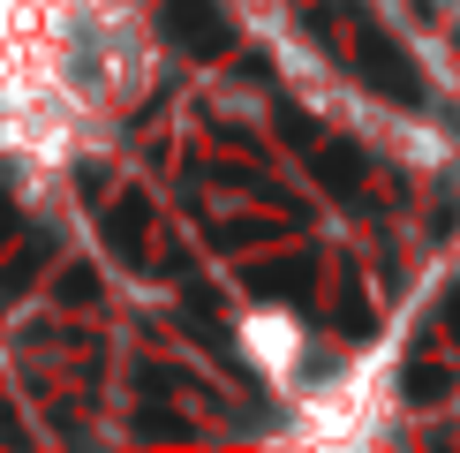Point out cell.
Wrapping results in <instances>:
<instances>
[{
  "label": "cell",
  "instance_id": "obj_1",
  "mask_svg": "<svg viewBox=\"0 0 460 453\" xmlns=\"http://www.w3.org/2000/svg\"><path fill=\"white\" fill-rule=\"evenodd\" d=\"M159 38L144 0H0V151L61 174L99 129L144 106Z\"/></svg>",
  "mask_w": 460,
  "mask_h": 453
},
{
  "label": "cell",
  "instance_id": "obj_2",
  "mask_svg": "<svg viewBox=\"0 0 460 453\" xmlns=\"http://www.w3.org/2000/svg\"><path fill=\"white\" fill-rule=\"evenodd\" d=\"M242 348L257 355V370L272 378L279 393L302 386V363H310V325L295 310H249L242 317Z\"/></svg>",
  "mask_w": 460,
  "mask_h": 453
},
{
  "label": "cell",
  "instance_id": "obj_3",
  "mask_svg": "<svg viewBox=\"0 0 460 453\" xmlns=\"http://www.w3.org/2000/svg\"><path fill=\"white\" fill-rule=\"evenodd\" d=\"M453 8H460V0H453Z\"/></svg>",
  "mask_w": 460,
  "mask_h": 453
}]
</instances>
